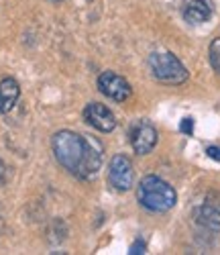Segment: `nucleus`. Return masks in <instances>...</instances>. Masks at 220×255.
I'll use <instances>...</instances> for the list:
<instances>
[{"instance_id": "f257e3e1", "label": "nucleus", "mask_w": 220, "mask_h": 255, "mask_svg": "<svg viewBox=\"0 0 220 255\" xmlns=\"http://www.w3.org/2000/svg\"><path fill=\"white\" fill-rule=\"evenodd\" d=\"M53 155L68 172L78 178H92L102 165V147L74 131H57L51 139Z\"/></svg>"}, {"instance_id": "f03ea898", "label": "nucleus", "mask_w": 220, "mask_h": 255, "mask_svg": "<svg viewBox=\"0 0 220 255\" xmlns=\"http://www.w3.org/2000/svg\"><path fill=\"white\" fill-rule=\"evenodd\" d=\"M137 200L151 212H167L178 202L173 186L157 176H145L137 186Z\"/></svg>"}, {"instance_id": "7ed1b4c3", "label": "nucleus", "mask_w": 220, "mask_h": 255, "mask_svg": "<svg viewBox=\"0 0 220 255\" xmlns=\"http://www.w3.org/2000/svg\"><path fill=\"white\" fill-rule=\"evenodd\" d=\"M151 74L157 82L167 86H180L188 80V70L184 63L169 51H155L149 57Z\"/></svg>"}, {"instance_id": "20e7f679", "label": "nucleus", "mask_w": 220, "mask_h": 255, "mask_svg": "<svg viewBox=\"0 0 220 255\" xmlns=\"http://www.w3.org/2000/svg\"><path fill=\"white\" fill-rule=\"evenodd\" d=\"M108 182L112 188H116L118 192H126V190L133 188L135 169H133V163H130V159L126 155H114L110 159Z\"/></svg>"}, {"instance_id": "39448f33", "label": "nucleus", "mask_w": 220, "mask_h": 255, "mask_svg": "<svg viewBox=\"0 0 220 255\" xmlns=\"http://www.w3.org/2000/svg\"><path fill=\"white\" fill-rule=\"evenodd\" d=\"M98 90L110 98V100H114V102H124L130 98V94H133V90H130V84L114 74V72H102L100 78H98Z\"/></svg>"}, {"instance_id": "423d86ee", "label": "nucleus", "mask_w": 220, "mask_h": 255, "mask_svg": "<svg viewBox=\"0 0 220 255\" xmlns=\"http://www.w3.org/2000/svg\"><path fill=\"white\" fill-rule=\"evenodd\" d=\"M130 145H133L135 153L147 155L153 151V147L157 145V131L155 127L147 121H137L130 127Z\"/></svg>"}, {"instance_id": "0eeeda50", "label": "nucleus", "mask_w": 220, "mask_h": 255, "mask_svg": "<svg viewBox=\"0 0 220 255\" xmlns=\"http://www.w3.org/2000/svg\"><path fill=\"white\" fill-rule=\"evenodd\" d=\"M84 121L94 127V129L102 131V133H110V131H114V127H116V119L112 115V111L108 109V106L100 104V102H90L84 109Z\"/></svg>"}, {"instance_id": "6e6552de", "label": "nucleus", "mask_w": 220, "mask_h": 255, "mask_svg": "<svg viewBox=\"0 0 220 255\" xmlns=\"http://www.w3.org/2000/svg\"><path fill=\"white\" fill-rule=\"evenodd\" d=\"M196 221L210 233H220V202L206 200L196 210Z\"/></svg>"}, {"instance_id": "1a4fd4ad", "label": "nucleus", "mask_w": 220, "mask_h": 255, "mask_svg": "<svg viewBox=\"0 0 220 255\" xmlns=\"http://www.w3.org/2000/svg\"><path fill=\"white\" fill-rule=\"evenodd\" d=\"M20 96V86L14 78L0 80V115H6L14 109Z\"/></svg>"}, {"instance_id": "9d476101", "label": "nucleus", "mask_w": 220, "mask_h": 255, "mask_svg": "<svg viewBox=\"0 0 220 255\" xmlns=\"http://www.w3.org/2000/svg\"><path fill=\"white\" fill-rule=\"evenodd\" d=\"M212 16V6L208 0H190L184 8V18L190 25H200Z\"/></svg>"}, {"instance_id": "9b49d317", "label": "nucleus", "mask_w": 220, "mask_h": 255, "mask_svg": "<svg viewBox=\"0 0 220 255\" xmlns=\"http://www.w3.org/2000/svg\"><path fill=\"white\" fill-rule=\"evenodd\" d=\"M210 63H212V68L220 74V39H214L210 43Z\"/></svg>"}, {"instance_id": "f8f14e48", "label": "nucleus", "mask_w": 220, "mask_h": 255, "mask_svg": "<svg viewBox=\"0 0 220 255\" xmlns=\"http://www.w3.org/2000/svg\"><path fill=\"white\" fill-rule=\"evenodd\" d=\"M180 129H182V133L192 135V131H194V121H192V119H184L182 125H180Z\"/></svg>"}, {"instance_id": "ddd939ff", "label": "nucleus", "mask_w": 220, "mask_h": 255, "mask_svg": "<svg viewBox=\"0 0 220 255\" xmlns=\"http://www.w3.org/2000/svg\"><path fill=\"white\" fill-rule=\"evenodd\" d=\"M206 153H208V157H212V159L220 161V147H208Z\"/></svg>"}, {"instance_id": "4468645a", "label": "nucleus", "mask_w": 220, "mask_h": 255, "mask_svg": "<svg viewBox=\"0 0 220 255\" xmlns=\"http://www.w3.org/2000/svg\"><path fill=\"white\" fill-rule=\"evenodd\" d=\"M130 253H145V243L143 241H137L130 245Z\"/></svg>"}, {"instance_id": "2eb2a0df", "label": "nucleus", "mask_w": 220, "mask_h": 255, "mask_svg": "<svg viewBox=\"0 0 220 255\" xmlns=\"http://www.w3.org/2000/svg\"><path fill=\"white\" fill-rule=\"evenodd\" d=\"M4 174H6V167H4L2 159H0V182H2V180H4Z\"/></svg>"}]
</instances>
